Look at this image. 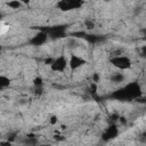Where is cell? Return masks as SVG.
<instances>
[{"label": "cell", "instance_id": "cell-1", "mask_svg": "<svg viewBox=\"0 0 146 146\" xmlns=\"http://www.w3.org/2000/svg\"><path fill=\"white\" fill-rule=\"evenodd\" d=\"M110 62H111V64H113L119 70H128L132 65L131 64V59L128 56H124V55L116 56V57H111Z\"/></svg>", "mask_w": 146, "mask_h": 146}, {"label": "cell", "instance_id": "cell-2", "mask_svg": "<svg viewBox=\"0 0 146 146\" xmlns=\"http://www.w3.org/2000/svg\"><path fill=\"white\" fill-rule=\"evenodd\" d=\"M67 65H68L67 59L65 58V56H64V55H60V56H58V57L54 58L52 63L50 64V68H51V71H52V72L63 73V72L66 70Z\"/></svg>", "mask_w": 146, "mask_h": 146}, {"label": "cell", "instance_id": "cell-3", "mask_svg": "<svg viewBox=\"0 0 146 146\" xmlns=\"http://www.w3.org/2000/svg\"><path fill=\"white\" fill-rule=\"evenodd\" d=\"M82 6L81 1H75V0H71V1H59L57 3V7L62 10H71V9H78Z\"/></svg>", "mask_w": 146, "mask_h": 146}, {"label": "cell", "instance_id": "cell-4", "mask_svg": "<svg viewBox=\"0 0 146 146\" xmlns=\"http://www.w3.org/2000/svg\"><path fill=\"white\" fill-rule=\"evenodd\" d=\"M117 133H119V129H117L116 124H111V125H110L108 128H106V130L104 131V133H103V136H102V139H103L104 141H108V140L115 138V137L117 136Z\"/></svg>", "mask_w": 146, "mask_h": 146}, {"label": "cell", "instance_id": "cell-5", "mask_svg": "<svg viewBox=\"0 0 146 146\" xmlns=\"http://www.w3.org/2000/svg\"><path fill=\"white\" fill-rule=\"evenodd\" d=\"M84 64H86V60L82 57L78 56V55H72L70 60H68V65H70V67L72 70H76V68L83 66Z\"/></svg>", "mask_w": 146, "mask_h": 146}, {"label": "cell", "instance_id": "cell-6", "mask_svg": "<svg viewBox=\"0 0 146 146\" xmlns=\"http://www.w3.org/2000/svg\"><path fill=\"white\" fill-rule=\"evenodd\" d=\"M48 40V34L43 31H40L39 33H36L32 39H31V43L34 46H41L46 41Z\"/></svg>", "mask_w": 146, "mask_h": 146}, {"label": "cell", "instance_id": "cell-7", "mask_svg": "<svg viewBox=\"0 0 146 146\" xmlns=\"http://www.w3.org/2000/svg\"><path fill=\"white\" fill-rule=\"evenodd\" d=\"M125 79V76L122 74V73H114L112 76H111V80L112 82H115V83H121L123 82Z\"/></svg>", "mask_w": 146, "mask_h": 146}, {"label": "cell", "instance_id": "cell-8", "mask_svg": "<svg viewBox=\"0 0 146 146\" xmlns=\"http://www.w3.org/2000/svg\"><path fill=\"white\" fill-rule=\"evenodd\" d=\"M10 84V79L7 78L6 75H0V89H5L9 87Z\"/></svg>", "mask_w": 146, "mask_h": 146}, {"label": "cell", "instance_id": "cell-9", "mask_svg": "<svg viewBox=\"0 0 146 146\" xmlns=\"http://www.w3.org/2000/svg\"><path fill=\"white\" fill-rule=\"evenodd\" d=\"M7 6L11 9H19L22 7V2H19V1H9V2H7Z\"/></svg>", "mask_w": 146, "mask_h": 146}, {"label": "cell", "instance_id": "cell-10", "mask_svg": "<svg viewBox=\"0 0 146 146\" xmlns=\"http://www.w3.org/2000/svg\"><path fill=\"white\" fill-rule=\"evenodd\" d=\"M84 26H86V29H88V30H92V29H95V22H94L91 18H87V19L84 21Z\"/></svg>", "mask_w": 146, "mask_h": 146}, {"label": "cell", "instance_id": "cell-11", "mask_svg": "<svg viewBox=\"0 0 146 146\" xmlns=\"http://www.w3.org/2000/svg\"><path fill=\"white\" fill-rule=\"evenodd\" d=\"M33 84H34L35 88H41L42 84H43L42 78H41V76H36V78H34V80H33Z\"/></svg>", "mask_w": 146, "mask_h": 146}, {"label": "cell", "instance_id": "cell-12", "mask_svg": "<svg viewBox=\"0 0 146 146\" xmlns=\"http://www.w3.org/2000/svg\"><path fill=\"white\" fill-rule=\"evenodd\" d=\"M49 122H50V124H51V125H55V124H57V123H58V117H57L56 115H52V116H50Z\"/></svg>", "mask_w": 146, "mask_h": 146}, {"label": "cell", "instance_id": "cell-13", "mask_svg": "<svg viewBox=\"0 0 146 146\" xmlns=\"http://www.w3.org/2000/svg\"><path fill=\"white\" fill-rule=\"evenodd\" d=\"M99 81V74L98 73H95L94 75H92V82L94 83H97Z\"/></svg>", "mask_w": 146, "mask_h": 146}, {"label": "cell", "instance_id": "cell-14", "mask_svg": "<svg viewBox=\"0 0 146 146\" xmlns=\"http://www.w3.org/2000/svg\"><path fill=\"white\" fill-rule=\"evenodd\" d=\"M0 145H1V146H11V143H10L9 140H7V141H2Z\"/></svg>", "mask_w": 146, "mask_h": 146}, {"label": "cell", "instance_id": "cell-15", "mask_svg": "<svg viewBox=\"0 0 146 146\" xmlns=\"http://www.w3.org/2000/svg\"><path fill=\"white\" fill-rule=\"evenodd\" d=\"M35 146H48V145H35Z\"/></svg>", "mask_w": 146, "mask_h": 146}, {"label": "cell", "instance_id": "cell-16", "mask_svg": "<svg viewBox=\"0 0 146 146\" xmlns=\"http://www.w3.org/2000/svg\"><path fill=\"white\" fill-rule=\"evenodd\" d=\"M1 49H2V48H1V46H0V51H1Z\"/></svg>", "mask_w": 146, "mask_h": 146}]
</instances>
